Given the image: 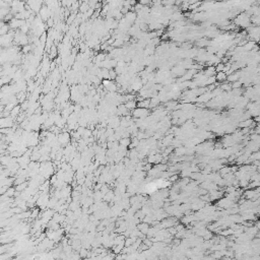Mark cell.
<instances>
[{
	"instance_id": "6da1fadb",
	"label": "cell",
	"mask_w": 260,
	"mask_h": 260,
	"mask_svg": "<svg viewBox=\"0 0 260 260\" xmlns=\"http://www.w3.org/2000/svg\"><path fill=\"white\" fill-rule=\"evenodd\" d=\"M148 113L150 111L146 110V109H142V108H135L133 110V116L135 118H139V119H144L148 116Z\"/></svg>"
},
{
	"instance_id": "7a4b0ae2",
	"label": "cell",
	"mask_w": 260,
	"mask_h": 260,
	"mask_svg": "<svg viewBox=\"0 0 260 260\" xmlns=\"http://www.w3.org/2000/svg\"><path fill=\"white\" fill-rule=\"evenodd\" d=\"M216 81H226L227 80V74L226 72H218L216 74Z\"/></svg>"
},
{
	"instance_id": "3957f363",
	"label": "cell",
	"mask_w": 260,
	"mask_h": 260,
	"mask_svg": "<svg viewBox=\"0 0 260 260\" xmlns=\"http://www.w3.org/2000/svg\"><path fill=\"white\" fill-rule=\"evenodd\" d=\"M150 99H147V100H143L139 102L137 104L138 108H142V109H145V108H150Z\"/></svg>"
},
{
	"instance_id": "277c9868",
	"label": "cell",
	"mask_w": 260,
	"mask_h": 260,
	"mask_svg": "<svg viewBox=\"0 0 260 260\" xmlns=\"http://www.w3.org/2000/svg\"><path fill=\"white\" fill-rule=\"evenodd\" d=\"M126 107V109L127 110H134L136 108V102L135 101H128V102H126V104L124 105Z\"/></svg>"
}]
</instances>
